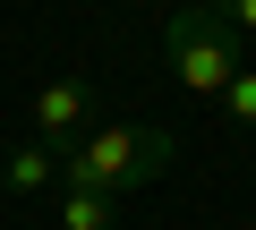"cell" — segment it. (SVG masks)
<instances>
[{
  "mask_svg": "<svg viewBox=\"0 0 256 230\" xmlns=\"http://www.w3.org/2000/svg\"><path fill=\"white\" fill-rule=\"evenodd\" d=\"M171 154H180V137L171 128H146V120H102V128H86L68 154H60V179H86V188H102V196H146L162 171H171Z\"/></svg>",
  "mask_w": 256,
  "mask_h": 230,
  "instance_id": "1",
  "label": "cell"
},
{
  "mask_svg": "<svg viewBox=\"0 0 256 230\" xmlns=\"http://www.w3.org/2000/svg\"><path fill=\"white\" fill-rule=\"evenodd\" d=\"M162 60H171V77H180L196 102H222V85H230V68H239V34H230L222 9L188 0V9H171V26H162Z\"/></svg>",
  "mask_w": 256,
  "mask_h": 230,
  "instance_id": "2",
  "label": "cell"
},
{
  "mask_svg": "<svg viewBox=\"0 0 256 230\" xmlns=\"http://www.w3.org/2000/svg\"><path fill=\"white\" fill-rule=\"evenodd\" d=\"M86 128H102V102H94V85H86V77H52V85L34 94V111H26V137H34V145H52V154H68Z\"/></svg>",
  "mask_w": 256,
  "mask_h": 230,
  "instance_id": "3",
  "label": "cell"
},
{
  "mask_svg": "<svg viewBox=\"0 0 256 230\" xmlns=\"http://www.w3.org/2000/svg\"><path fill=\"white\" fill-rule=\"evenodd\" d=\"M0 188H9V196H43V188H60V154L52 145H9V154H0Z\"/></svg>",
  "mask_w": 256,
  "mask_h": 230,
  "instance_id": "4",
  "label": "cell"
},
{
  "mask_svg": "<svg viewBox=\"0 0 256 230\" xmlns=\"http://www.w3.org/2000/svg\"><path fill=\"white\" fill-rule=\"evenodd\" d=\"M120 222V196L86 188V179H60V230H111Z\"/></svg>",
  "mask_w": 256,
  "mask_h": 230,
  "instance_id": "5",
  "label": "cell"
},
{
  "mask_svg": "<svg viewBox=\"0 0 256 230\" xmlns=\"http://www.w3.org/2000/svg\"><path fill=\"white\" fill-rule=\"evenodd\" d=\"M222 120H230L239 137H256V68H248V60H239L230 85H222Z\"/></svg>",
  "mask_w": 256,
  "mask_h": 230,
  "instance_id": "6",
  "label": "cell"
},
{
  "mask_svg": "<svg viewBox=\"0 0 256 230\" xmlns=\"http://www.w3.org/2000/svg\"><path fill=\"white\" fill-rule=\"evenodd\" d=\"M205 9H222V17H230V34H248V43H256V0H205Z\"/></svg>",
  "mask_w": 256,
  "mask_h": 230,
  "instance_id": "7",
  "label": "cell"
}]
</instances>
